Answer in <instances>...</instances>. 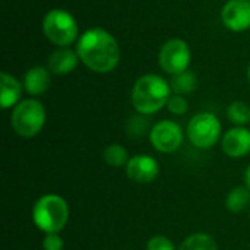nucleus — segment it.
Instances as JSON below:
<instances>
[{"instance_id": "obj_1", "label": "nucleus", "mask_w": 250, "mask_h": 250, "mask_svg": "<svg viewBox=\"0 0 250 250\" xmlns=\"http://www.w3.org/2000/svg\"><path fill=\"white\" fill-rule=\"evenodd\" d=\"M76 53L82 63L95 73L114 70L120 60L117 40L103 28L86 29L78 41Z\"/></svg>"}, {"instance_id": "obj_2", "label": "nucleus", "mask_w": 250, "mask_h": 250, "mask_svg": "<svg viewBox=\"0 0 250 250\" xmlns=\"http://www.w3.org/2000/svg\"><path fill=\"white\" fill-rule=\"evenodd\" d=\"M171 92L170 83L160 75H144L133 85L132 104L139 114L151 116L167 105Z\"/></svg>"}, {"instance_id": "obj_3", "label": "nucleus", "mask_w": 250, "mask_h": 250, "mask_svg": "<svg viewBox=\"0 0 250 250\" xmlns=\"http://www.w3.org/2000/svg\"><path fill=\"white\" fill-rule=\"evenodd\" d=\"M32 221L45 234L60 233L69 221V205L59 195H44L32 208Z\"/></svg>"}, {"instance_id": "obj_4", "label": "nucleus", "mask_w": 250, "mask_h": 250, "mask_svg": "<svg viewBox=\"0 0 250 250\" xmlns=\"http://www.w3.org/2000/svg\"><path fill=\"white\" fill-rule=\"evenodd\" d=\"M10 125L15 133L21 138L29 139L37 136L45 125L44 105L35 98L21 101L12 111Z\"/></svg>"}, {"instance_id": "obj_5", "label": "nucleus", "mask_w": 250, "mask_h": 250, "mask_svg": "<svg viewBox=\"0 0 250 250\" xmlns=\"http://www.w3.org/2000/svg\"><path fill=\"white\" fill-rule=\"evenodd\" d=\"M42 32L48 41L59 47H67L78 38V22L64 9H51L44 15Z\"/></svg>"}, {"instance_id": "obj_6", "label": "nucleus", "mask_w": 250, "mask_h": 250, "mask_svg": "<svg viewBox=\"0 0 250 250\" xmlns=\"http://www.w3.org/2000/svg\"><path fill=\"white\" fill-rule=\"evenodd\" d=\"M188 138L196 148H212L221 138V122L214 113H199L188 125Z\"/></svg>"}, {"instance_id": "obj_7", "label": "nucleus", "mask_w": 250, "mask_h": 250, "mask_svg": "<svg viewBox=\"0 0 250 250\" xmlns=\"http://www.w3.org/2000/svg\"><path fill=\"white\" fill-rule=\"evenodd\" d=\"M192 59L190 47L185 40L171 38L163 44L158 53V64L168 75H177L189 69Z\"/></svg>"}, {"instance_id": "obj_8", "label": "nucleus", "mask_w": 250, "mask_h": 250, "mask_svg": "<svg viewBox=\"0 0 250 250\" xmlns=\"http://www.w3.org/2000/svg\"><path fill=\"white\" fill-rule=\"evenodd\" d=\"M149 141L158 152L171 154L183 144V130L176 122L161 120L152 126L149 132Z\"/></svg>"}, {"instance_id": "obj_9", "label": "nucleus", "mask_w": 250, "mask_h": 250, "mask_svg": "<svg viewBox=\"0 0 250 250\" xmlns=\"http://www.w3.org/2000/svg\"><path fill=\"white\" fill-rule=\"evenodd\" d=\"M224 26L233 32H243L250 28V0H229L221 10Z\"/></svg>"}, {"instance_id": "obj_10", "label": "nucleus", "mask_w": 250, "mask_h": 250, "mask_svg": "<svg viewBox=\"0 0 250 250\" xmlns=\"http://www.w3.org/2000/svg\"><path fill=\"white\" fill-rule=\"evenodd\" d=\"M160 173V166L155 158L148 154L130 157L126 164V176L135 183H152Z\"/></svg>"}, {"instance_id": "obj_11", "label": "nucleus", "mask_w": 250, "mask_h": 250, "mask_svg": "<svg viewBox=\"0 0 250 250\" xmlns=\"http://www.w3.org/2000/svg\"><path fill=\"white\" fill-rule=\"evenodd\" d=\"M223 151L230 158H242L250 152V130L243 126H236L227 130L221 142Z\"/></svg>"}, {"instance_id": "obj_12", "label": "nucleus", "mask_w": 250, "mask_h": 250, "mask_svg": "<svg viewBox=\"0 0 250 250\" xmlns=\"http://www.w3.org/2000/svg\"><path fill=\"white\" fill-rule=\"evenodd\" d=\"M78 53L72 51L67 47H60L54 50L48 57V70L54 75H67L73 72L79 63Z\"/></svg>"}, {"instance_id": "obj_13", "label": "nucleus", "mask_w": 250, "mask_h": 250, "mask_svg": "<svg viewBox=\"0 0 250 250\" xmlns=\"http://www.w3.org/2000/svg\"><path fill=\"white\" fill-rule=\"evenodd\" d=\"M50 70L44 66L31 67L23 78V88L29 95L38 97L44 94L50 86Z\"/></svg>"}, {"instance_id": "obj_14", "label": "nucleus", "mask_w": 250, "mask_h": 250, "mask_svg": "<svg viewBox=\"0 0 250 250\" xmlns=\"http://www.w3.org/2000/svg\"><path fill=\"white\" fill-rule=\"evenodd\" d=\"M0 83H1V108L7 110L16 104L21 103V95H22V83L10 73L1 72L0 73Z\"/></svg>"}, {"instance_id": "obj_15", "label": "nucleus", "mask_w": 250, "mask_h": 250, "mask_svg": "<svg viewBox=\"0 0 250 250\" xmlns=\"http://www.w3.org/2000/svg\"><path fill=\"white\" fill-rule=\"evenodd\" d=\"M250 205V189L248 186H237L231 189L226 199V207L229 211L239 214L248 209Z\"/></svg>"}, {"instance_id": "obj_16", "label": "nucleus", "mask_w": 250, "mask_h": 250, "mask_svg": "<svg viewBox=\"0 0 250 250\" xmlns=\"http://www.w3.org/2000/svg\"><path fill=\"white\" fill-rule=\"evenodd\" d=\"M170 86L174 94H179V95L190 94L198 88V78L193 72L188 69L182 73L174 75L170 81Z\"/></svg>"}, {"instance_id": "obj_17", "label": "nucleus", "mask_w": 250, "mask_h": 250, "mask_svg": "<svg viewBox=\"0 0 250 250\" xmlns=\"http://www.w3.org/2000/svg\"><path fill=\"white\" fill-rule=\"evenodd\" d=\"M177 250H218V246L209 234L195 233L185 239Z\"/></svg>"}, {"instance_id": "obj_18", "label": "nucleus", "mask_w": 250, "mask_h": 250, "mask_svg": "<svg viewBox=\"0 0 250 250\" xmlns=\"http://www.w3.org/2000/svg\"><path fill=\"white\" fill-rule=\"evenodd\" d=\"M103 158L111 167H123L130 160L129 154H127V149L123 145H120V144H110L104 149Z\"/></svg>"}, {"instance_id": "obj_19", "label": "nucleus", "mask_w": 250, "mask_h": 250, "mask_svg": "<svg viewBox=\"0 0 250 250\" xmlns=\"http://www.w3.org/2000/svg\"><path fill=\"white\" fill-rule=\"evenodd\" d=\"M229 120L236 126H245L250 122V107L243 101H234L227 108Z\"/></svg>"}, {"instance_id": "obj_20", "label": "nucleus", "mask_w": 250, "mask_h": 250, "mask_svg": "<svg viewBox=\"0 0 250 250\" xmlns=\"http://www.w3.org/2000/svg\"><path fill=\"white\" fill-rule=\"evenodd\" d=\"M167 108H168L170 113H173L176 116H183L188 111L189 104H188V100L183 95L174 94V95L170 97V100L167 103Z\"/></svg>"}, {"instance_id": "obj_21", "label": "nucleus", "mask_w": 250, "mask_h": 250, "mask_svg": "<svg viewBox=\"0 0 250 250\" xmlns=\"http://www.w3.org/2000/svg\"><path fill=\"white\" fill-rule=\"evenodd\" d=\"M146 250H176L173 242L166 236H154L149 239Z\"/></svg>"}, {"instance_id": "obj_22", "label": "nucleus", "mask_w": 250, "mask_h": 250, "mask_svg": "<svg viewBox=\"0 0 250 250\" xmlns=\"http://www.w3.org/2000/svg\"><path fill=\"white\" fill-rule=\"evenodd\" d=\"M64 243L63 239L59 236V233H48L45 234L42 240V249L44 250H63Z\"/></svg>"}, {"instance_id": "obj_23", "label": "nucleus", "mask_w": 250, "mask_h": 250, "mask_svg": "<svg viewBox=\"0 0 250 250\" xmlns=\"http://www.w3.org/2000/svg\"><path fill=\"white\" fill-rule=\"evenodd\" d=\"M245 183H246V186L250 189V166L246 168V171H245Z\"/></svg>"}, {"instance_id": "obj_24", "label": "nucleus", "mask_w": 250, "mask_h": 250, "mask_svg": "<svg viewBox=\"0 0 250 250\" xmlns=\"http://www.w3.org/2000/svg\"><path fill=\"white\" fill-rule=\"evenodd\" d=\"M248 79H249V82H250V66H249V69H248Z\"/></svg>"}]
</instances>
